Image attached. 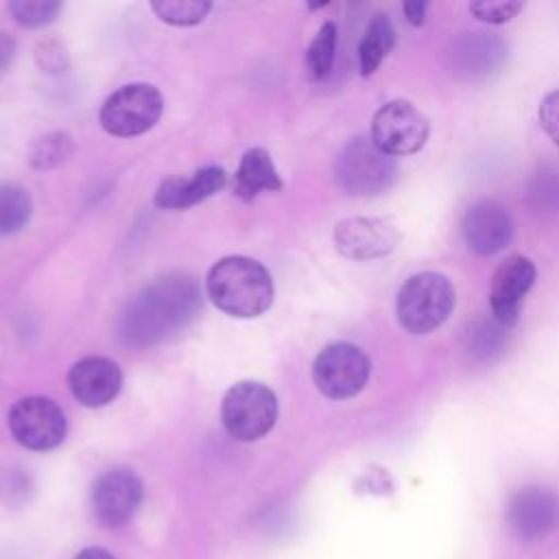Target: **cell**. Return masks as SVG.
<instances>
[{"label": "cell", "mask_w": 559, "mask_h": 559, "mask_svg": "<svg viewBox=\"0 0 559 559\" xmlns=\"http://www.w3.org/2000/svg\"><path fill=\"white\" fill-rule=\"evenodd\" d=\"M504 332L507 328L500 325L493 317L476 321L467 334V352L476 360H493L504 349Z\"/></svg>", "instance_id": "22"}, {"label": "cell", "mask_w": 559, "mask_h": 559, "mask_svg": "<svg viewBox=\"0 0 559 559\" xmlns=\"http://www.w3.org/2000/svg\"><path fill=\"white\" fill-rule=\"evenodd\" d=\"M524 9L522 0H476L469 4L474 17L487 24L511 22Z\"/></svg>", "instance_id": "26"}, {"label": "cell", "mask_w": 559, "mask_h": 559, "mask_svg": "<svg viewBox=\"0 0 559 559\" xmlns=\"http://www.w3.org/2000/svg\"><path fill=\"white\" fill-rule=\"evenodd\" d=\"M68 386L79 404L100 408L114 402L120 393L122 373L114 360L105 356H87L70 367Z\"/></svg>", "instance_id": "15"}, {"label": "cell", "mask_w": 559, "mask_h": 559, "mask_svg": "<svg viewBox=\"0 0 559 559\" xmlns=\"http://www.w3.org/2000/svg\"><path fill=\"white\" fill-rule=\"evenodd\" d=\"M280 188L282 179L271 155L264 148H249L236 170V194L245 201H251L260 192H275Z\"/></svg>", "instance_id": "18"}, {"label": "cell", "mask_w": 559, "mask_h": 559, "mask_svg": "<svg viewBox=\"0 0 559 559\" xmlns=\"http://www.w3.org/2000/svg\"><path fill=\"white\" fill-rule=\"evenodd\" d=\"M9 430L20 445L44 452L63 441L68 424L57 402L44 395H26L11 406Z\"/></svg>", "instance_id": "8"}, {"label": "cell", "mask_w": 559, "mask_h": 559, "mask_svg": "<svg viewBox=\"0 0 559 559\" xmlns=\"http://www.w3.org/2000/svg\"><path fill=\"white\" fill-rule=\"evenodd\" d=\"M507 57V44L496 33H463L450 50L452 68L459 76L480 81L496 72Z\"/></svg>", "instance_id": "16"}, {"label": "cell", "mask_w": 559, "mask_h": 559, "mask_svg": "<svg viewBox=\"0 0 559 559\" xmlns=\"http://www.w3.org/2000/svg\"><path fill=\"white\" fill-rule=\"evenodd\" d=\"M426 116L408 100H389L371 120L373 144L391 157L417 153L428 140Z\"/></svg>", "instance_id": "9"}, {"label": "cell", "mask_w": 559, "mask_h": 559, "mask_svg": "<svg viewBox=\"0 0 559 559\" xmlns=\"http://www.w3.org/2000/svg\"><path fill=\"white\" fill-rule=\"evenodd\" d=\"M205 290L218 310L238 319L260 317L273 304L271 273L247 255L218 260L207 273Z\"/></svg>", "instance_id": "2"}, {"label": "cell", "mask_w": 559, "mask_h": 559, "mask_svg": "<svg viewBox=\"0 0 559 559\" xmlns=\"http://www.w3.org/2000/svg\"><path fill=\"white\" fill-rule=\"evenodd\" d=\"M153 13L173 26H192L203 22L212 4L207 0H155L151 2Z\"/></svg>", "instance_id": "24"}, {"label": "cell", "mask_w": 559, "mask_h": 559, "mask_svg": "<svg viewBox=\"0 0 559 559\" xmlns=\"http://www.w3.org/2000/svg\"><path fill=\"white\" fill-rule=\"evenodd\" d=\"M531 199L535 207H559V173L544 170L537 175L535 183L531 186Z\"/></svg>", "instance_id": "27"}, {"label": "cell", "mask_w": 559, "mask_h": 559, "mask_svg": "<svg viewBox=\"0 0 559 559\" xmlns=\"http://www.w3.org/2000/svg\"><path fill=\"white\" fill-rule=\"evenodd\" d=\"M15 57V41L0 31V72L7 70V66L13 61Z\"/></svg>", "instance_id": "31"}, {"label": "cell", "mask_w": 559, "mask_h": 559, "mask_svg": "<svg viewBox=\"0 0 559 559\" xmlns=\"http://www.w3.org/2000/svg\"><path fill=\"white\" fill-rule=\"evenodd\" d=\"M402 9H404L406 20H408L413 26H421V24H424V17H426L428 2H424V0H408V2L402 4Z\"/></svg>", "instance_id": "30"}, {"label": "cell", "mask_w": 559, "mask_h": 559, "mask_svg": "<svg viewBox=\"0 0 559 559\" xmlns=\"http://www.w3.org/2000/svg\"><path fill=\"white\" fill-rule=\"evenodd\" d=\"M37 61L46 72H63V68L68 66V57L66 50L57 44V41H46L39 44L37 48Z\"/></svg>", "instance_id": "29"}, {"label": "cell", "mask_w": 559, "mask_h": 559, "mask_svg": "<svg viewBox=\"0 0 559 559\" xmlns=\"http://www.w3.org/2000/svg\"><path fill=\"white\" fill-rule=\"evenodd\" d=\"M221 419L229 437L238 441H255L273 428L277 419V397L260 382H236L223 397Z\"/></svg>", "instance_id": "5"}, {"label": "cell", "mask_w": 559, "mask_h": 559, "mask_svg": "<svg viewBox=\"0 0 559 559\" xmlns=\"http://www.w3.org/2000/svg\"><path fill=\"white\" fill-rule=\"evenodd\" d=\"M334 245L349 260H376L400 245V231L386 218L356 216L336 223Z\"/></svg>", "instance_id": "11"}, {"label": "cell", "mask_w": 559, "mask_h": 559, "mask_svg": "<svg viewBox=\"0 0 559 559\" xmlns=\"http://www.w3.org/2000/svg\"><path fill=\"white\" fill-rule=\"evenodd\" d=\"M140 478L124 467L109 469L98 476L92 489V509L103 526L116 528L127 524L142 502Z\"/></svg>", "instance_id": "10"}, {"label": "cell", "mask_w": 559, "mask_h": 559, "mask_svg": "<svg viewBox=\"0 0 559 559\" xmlns=\"http://www.w3.org/2000/svg\"><path fill=\"white\" fill-rule=\"evenodd\" d=\"M535 277H537L535 264L520 253L509 255L496 269L491 280L489 308H491V317L507 330L518 321L522 301L531 290V286L535 284Z\"/></svg>", "instance_id": "12"}, {"label": "cell", "mask_w": 559, "mask_h": 559, "mask_svg": "<svg viewBox=\"0 0 559 559\" xmlns=\"http://www.w3.org/2000/svg\"><path fill=\"white\" fill-rule=\"evenodd\" d=\"M371 360L352 343L325 345L312 365L317 389L330 400H347L360 393L369 380Z\"/></svg>", "instance_id": "7"}, {"label": "cell", "mask_w": 559, "mask_h": 559, "mask_svg": "<svg viewBox=\"0 0 559 559\" xmlns=\"http://www.w3.org/2000/svg\"><path fill=\"white\" fill-rule=\"evenodd\" d=\"M164 98L155 85L129 83L116 90L100 107V127L118 138L148 131L162 116Z\"/></svg>", "instance_id": "6"}, {"label": "cell", "mask_w": 559, "mask_h": 559, "mask_svg": "<svg viewBox=\"0 0 559 559\" xmlns=\"http://www.w3.org/2000/svg\"><path fill=\"white\" fill-rule=\"evenodd\" d=\"M225 170L218 166H207L190 177H168L159 183L155 192V205L164 210H186L225 186Z\"/></svg>", "instance_id": "17"}, {"label": "cell", "mask_w": 559, "mask_h": 559, "mask_svg": "<svg viewBox=\"0 0 559 559\" xmlns=\"http://www.w3.org/2000/svg\"><path fill=\"white\" fill-rule=\"evenodd\" d=\"M461 236L474 253L493 255L513 238L511 214L496 201H478L465 210Z\"/></svg>", "instance_id": "14"}, {"label": "cell", "mask_w": 559, "mask_h": 559, "mask_svg": "<svg viewBox=\"0 0 559 559\" xmlns=\"http://www.w3.org/2000/svg\"><path fill=\"white\" fill-rule=\"evenodd\" d=\"M74 151V142L63 131H50L37 138L28 148V164L35 170H50L66 162Z\"/></svg>", "instance_id": "21"}, {"label": "cell", "mask_w": 559, "mask_h": 559, "mask_svg": "<svg viewBox=\"0 0 559 559\" xmlns=\"http://www.w3.org/2000/svg\"><path fill=\"white\" fill-rule=\"evenodd\" d=\"M334 50H336V26L332 22H325L306 50V68L314 81L325 79L330 74L334 63Z\"/></svg>", "instance_id": "23"}, {"label": "cell", "mask_w": 559, "mask_h": 559, "mask_svg": "<svg viewBox=\"0 0 559 559\" xmlns=\"http://www.w3.org/2000/svg\"><path fill=\"white\" fill-rule=\"evenodd\" d=\"M74 559H114V555H111V552H107L105 548H96V546H92V548L81 550Z\"/></svg>", "instance_id": "32"}, {"label": "cell", "mask_w": 559, "mask_h": 559, "mask_svg": "<svg viewBox=\"0 0 559 559\" xmlns=\"http://www.w3.org/2000/svg\"><path fill=\"white\" fill-rule=\"evenodd\" d=\"M539 124L546 135L559 144V90L546 94L539 103Z\"/></svg>", "instance_id": "28"}, {"label": "cell", "mask_w": 559, "mask_h": 559, "mask_svg": "<svg viewBox=\"0 0 559 559\" xmlns=\"http://www.w3.org/2000/svg\"><path fill=\"white\" fill-rule=\"evenodd\" d=\"M338 186L352 197H376L386 192L395 177L397 164L391 155L380 151L371 135L349 140L334 164Z\"/></svg>", "instance_id": "4"}, {"label": "cell", "mask_w": 559, "mask_h": 559, "mask_svg": "<svg viewBox=\"0 0 559 559\" xmlns=\"http://www.w3.org/2000/svg\"><path fill=\"white\" fill-rule=\"evenodd\" d=\"M507 524L520 539H537L559 524V496L542 485L522 487L507 504Z\"/></svg>", "instance_id": "13"}, {"label": "cell", "mask_w": 559, "mask_h": 559, "mask_svg": "<svg viewBox=\"0 0 559 559\" xmlns=\"http://www.w3.org/2000/svg\"><path fill=\"white\" fill-rule=\"evenodd\" d=\"M393 44H395V28L389 15L376 13L369 20L358 46V61H360L362 76H369L380 68L384 57L391 52Z\"/></svg>", "instance_id": "19"}, {"label": "cell", "mask_w": 559, "mask_h": 559, "mask_svg": "<svg viewBox=\"0 0 559 559\" xmlns=\"http://www.w3.org/2000/svg\"><path fill=\"white\" fill-rule=\"evenodd\" d=\"M201 308L194 277L170 273L144 286L118 317V336L129 347L157 345L183 330Z\"/></svg>", "instance_id": "1"}, {"label": "cell", "mask_w": 559, "mask_h": 559, "mask_svg": "<svg viewBox=\"0 0 559 559\" xmlns=\"http://www.w3.org/2000/svg\"><path fill=\"white\" fill-rule=\"evenodd\" d=\"M61 11V2L57 0H13L9 2V13L22 26L37 28L57 17Z\"/></svg>", "instance_id": "25"}, {"label": "cell", "mask_w": 559, "mask_h": 559, "mask_svg": "<svg viewBox=\"0 0 559 559\" xmlns=\"http://www.w3.org/2000/svg\"><path fill=\"white\" fill-rule=\"evenodd\" d=\"M454 301L456 290L443 273H417L397 293V321L411 334H428L450 317Z\"/></svg>", "instance_id": "3"}, {"label": "cell", "mask_w": 559, "mask_h": 559, "mask_svg": "<svg viewBox=\"0 0 559 559\" xmlns=\"http://www.w3.org/2000/svg\"><path fill=\"white\" fill-rule=\"evenodd\" d=\"M31 194L17 183H0V236L20 231L31 218Z\"/></svg>", "instance_id": "20"}]
</instances>
